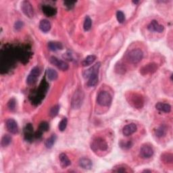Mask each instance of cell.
Returning a JSON list of instances; mask_svg holds the SVG:
<instances>
[{
  "label": "cell",
  "instance_id": "cell-1",
  "mask_svg": "<svg viewBox=\"0 0 173 173\" xmlns=\"http://www.w3.org/2000/svg\"><path fill=\"white\" fill-rule=\"evenodd\" d=\"M143 53L140 49H133L130 50L126 56V59L130 63L137 64L142 60Z\"/></svg>",
  "mask_w": 173,
  "mask_h": 173
},
{
  "label": "cell",
  "instance_id": "cell-2",
  "mask_svg": "<svg viewBox=\"0 0 173 173\" xmlns=\"http://www.w3.org/2000/svg\"><path fill=\"white\" fill-rule=\"evenodd\" d=\"M83 100V91L80 89H77L74 93L72 98V107L74 109H79L82 105Z\"/></svg>",
  "mask_w": 173,
  "mask_h": 173
},
{
  "label": "cell",
  "instance_id": "cell-3",
  "mask_svg": "<svg viewBox=\"0 0 173 173\" xmlns=\"http://www.w3.org/2000/svg\"><path fill=\"white\" fill-rule=\"evenodd\" d=\"M97 103L101 106H109L112 103V98L111 95L107 91H101L97 95Z\"/></svg>",
  "mask_w": 173,
  "mask_h": 173
},
{
  "label": "cell",
  "instance_id": "cell-4",
  "mask_svg": "<svg viewBox=\"0 0 173 173\" xmlns=\"http://www.w3.org/2000/svg\"><path fill=\"white\" fill-rule=\"evenodd\" d=\"M100 62H97L93 65V70L92 73L89 76V80L87 82V85L89 87H94L98 83V72L99 69L100 68Z\"/></svg>",
  "mask_w": 173,
  "mask_h": 173
},
{
  "label": "cell",
  "instance_id": "cell-5",
  "mask_svg": "<svg viewBox=\"0 0 173 173\" xmlns=\"http://www.w3.org/2000/svg\"><path fill=\"white\" fill-rule=\"evenodd\" d=\"M41 73L40 69L39 67L35 66L34 68L32 69L31 73L29 74V75L28 76L27 79V82L29 84H34L35 83L37 82V80L38 76H39Z\"/></svg>",
  "mask_w": 173,
  "mask_h": 173
},
{
  "label": "cell",
  "instance_id": "cell-6",
  "mask_svg": "<svg viewBox=\"0 0 173 173\" xmlns=\"http://www.w3.org/2000/svg\"><path fill=\"white\" fill-rule=\"evenodd\" d=\"M154 150L150 145H143L140 149V155L143 158H150L153 156Z\"/></svg>",
  "mask_w": 173,
  "mask_h": 173
},
{
  "label": "cell",
  "instance_id": "cell-7",
  "mask_svg": "<svg viewBox=\"0 0 173 173\" xmlns=\"http://www.w3.org/2000/svg\"><path fill=\"white\" fill-rule=\"evenodd\" d=\"M21 9H22L23 13L29 18L33 17L34 12L33 8L32 7L31 3L28 1H24L21 4Z\"/></svg>",
  "mask_w": 173,
  "mask_h": 173
},
{
  "label": "cell",
  "instance_id": "cell-8",
  "mask_svg": "<svg viewBox=\"0 0 173 173\" xmlns=\"http://www.w3.org/2000/svg\"><path fill=\"white\" fill-rule=\"evenodd\" d=\"M50 62L56 67H58L60 70H63V71H65V70L68 69V64L64 61L60 60H59L58 58L54 57V56H52V57L50 58Z\"/></svg>",
  "mask_w": 173,
  "mask_h": 173
},
{
  "label": "cell",
  "instance_id": "cell-9",
  "mask_svg": "<svg viewBox=\"0 0 173 173\" xmlns=\"http://www.w3.org/2000/svg\"><path fill=\"white\" fill-rule=\"evenodd\" d=\"M130 104H131L134 107L137 108H141L143 107V97L138 94H133L130 96Z\"/></svg>",
  "mask_w": 173,
  "mask_h": 173
},
{
  "label": "cell",
  "instance_id": "cell-10",
  "mask_svg": "<svg viewBox=\"0 0 173 173\" xmlns=\"http://www.w3.org/2000/svg\"><path fill=\"white\" fill-rule=\"evenodd\" d=\"M6 128L10 133L12 134H16L19 133V126L15 120L12 118L8 119L6 123Z\"/></svg>",
  "mask_w": 173,
  "mask_h": 173
},
{
  "label": "cell",
  "instance_id": "cell-11",
  "mask_svg": "<svg viewBox=\"0 0 173 173\" xmlns=\"http://www.w3.org/2000/svg\"><path fill=\"white\" fill-rule=\"evenodd\" d=\"M147 29L151 32H157V33H162L164 31V27L162 24H160L158 21L156 20H152L149 24V25L147 27Z\"/></svg>",
  "mask_w": 173,
  "mask_h": 173
},
{
  "label": "cell",
  "instance_id": "cell-12",
  "mask_svg": "<svg viewBox=\"0 0 173 173\" xmlns=\"http://www.w3.org/2000/svg\"><path fill=\"white\" fill-rule=\"evenodd\" d=\"M137 130V125L134 124V123H131V124H129L124 126V128L122 129V133L124 135L128 137L134 133H135Z\"/></svg>",
  "mask_w": 173,
  "mask_h": 173
},
{
  "label": "cell",
  "instance_id": "cell-13",
  "mask_svg": "<svg viewBox=\"0 0 173 173\" xmlns=\"http://www.w3.org/2000/svg\"><path fill=\"white\" fill-rule=\"evenodd\" d=\"M93 146L97 148V149L100 150L101 151H105L108 149V144L102 138H97L95 140L93 143Z\"/></svg>",
  "mask_w": 173,
  "mask_h": 173
},
{
  "label": "cell",
  "instance_id": "cell-14",
  "mask_svg": "<svg viewBox=\"0 0 173 173\" xmlns=\"http://www.w3.org/2000/svg\"><path fill=\"white\" fill-rule=\"evenodd\" d=\"M157 70V66L156 64H147L145 66H143V68L141 69V72H142L143 75H146V74H150L156 72Z\"/></svg>",
  "mask_w": 173,
  "mask_h": 173
},
{
  "label": "cell",
  "instance_id": "cell-15",
  "mask_svg": "<svg viewBox=\"0 0 173 173\" xmlns=\"http://www.w3.org/2000/svg\"><path fill=\"white\" fill-rule=\"evenodd\" d=\"M79 165L81 168L85 170H90L92 168V162L87 158H82L79 160Z\"/></svg>",
  "mask_w": 173,
  "mask_h": 173
},
{
  "label": "cell",
  "instance_id": "cell-16",
  "mask_svg": "<svg viewBox=\"0 0 173 173\" xmlns=\"http://www.w3.org/2000/svg\"><path fill=\"white\" fill-rule=\"evenodd\" d=\"M59 159L60 161V164L62 168H66L71 164V162H70L68 157L65 154L62 153L60 154Z\"/></svg>",
  "mask_w": 173,
  "mask_h": 173
},
{
  "label": "cell",
  "instance_id": "cell-17",
  "mask_svg": "<svg viewBox=\"0 0 173 173\" xmlns=\"http://www.w3.org/2000/svg\"><path fill=\"white\" fill-rule=\"evenodd\" d=\"M156 108L158 110L165 113H169L171 111V106L170 105L168 104L162 103V102H159L156 105Z\"/></svg>",
  "mask_w": 173,
  "mask_h": 173
},
{
  "label": "cell",
  "instance_id": "cell-18",
  "mask_svg": "<svg viewBox=\"0 0 173 173\" xmlns=\"http://www.w3.org/2000/svg\"><path fill=\"white\" fill-rule=\"evenodd\" d=\"M39 29L44 33H47L51 29V24L46 19L42 20L39 23Z\"/></svg>",
  "mask_w": 173,
  "mask_h": 173
},
{
  "label": "cell",
  "instance_id": "cell-19",
  "mask_svg": "<svg viewBox=\"0 0 173 173\" xmlns=\"http://www.w3.org/2000/svg\"><path fill=\"white\" fill-rule=\"evenodd\" d=\"M63 47L62 44L60 42L56 41H50L48 43V48L49 50L56 51L59 49H62Z\"/></svg>",
  "mask_w": 173,
  "mask_h": 173
},
{
  "label": "cell",
  "instance_id": "cell-20",
  "mask_svg": "<svg viewBox=\"0 0 173 173\" xmlns=\"http://www.w3.org/2000/svg\"><path fill=\"white\" fill-rule=\"evenodd\" d=\"M43 12L48 16H52L56 14V10L50 6H43L42 7Z\"/></svg>",
  "mask_w": 173,
  "mask_h": 173
},
{
  "label": "cell",
  "instance_id": "cell-21",
  "mask_svg": "<svg viewBox=\"0 0 173 173\" xmlns=\"http://www.w3.org/2000/svg\"><path fill=\"white\" fill-rule=\"evenodd\" d=\"M46 73L48 79L50 80H55L58 79V74L54 69L51 68H48L46 70Z\"/></svg>",
  "mask_w": 173,
  "mask_h": 173
},
{
  "label": "cell",
  "instance_id": "cell-22",
  "mask_svg": "<svg viewBox=\"0 0 173 173\" xmlns=\"http://www.w3.org/2000/svg\"><path fill=\"white\" fill-rule=\"evenodd\" d=\"M95 60H96V56L94 55H90L88 56L87 58H84L83 60V61L82 62V65L83 66H87L91 65V64H93Z\"/></svg>",
  "mask_w": 173,
  "mask_h": 173
},
{
  "label": "cell",
  "instance_id": "cell-23",
  "mask_svg": "<svg viewBox=\"0 0 173 173\" xmlns=\"http://www.w3.org/2000/svg\"><path fill=\"white\" fill-rule=\"evenodd\" d=\"M56 138H57V137H56V135H52L50 137H49V138L47 139L45 142V146H46V147L51 148L53 147V146H54V144L56 140Z\"/></svg>",
  "mask_w": 173,
  "mask_h": 173
},
{
  "label": "cell",
  "instance_id": "cell-24",
  "mask_svg": "<svg viewBox=\"0 0 173 173\" xmlns=\"http://www.w3.org/2000/svg\"><path fill=\"white\" fill-rule=\"evenodd\" d=\"M162 160L164 163L171 164L173 162V156L171 154H164L162 156Z\"/></svg>",
  "mask_w": 173,
  "mask_h": 173
},
{
  "label": "cell",
  "instance_id": "cell-25",
  "mask_svg": "<svg viewBox=\"0 0 173 173\" xmlns=\"http://www.w3.org/2000/svg\"><path fill=\"white\" fill-rule=\"evenodd\" d=\"M91 25H92V21H91V19H90L89 16H86L85 19H84V31H89L91 28Z\"/></svg>",
  "mask_w": 173,
  "mask_h": 173
},
{
  "label": "cell",
  "instance_id": "cell-26",
  "mask_svg": "<svg viewBox=\"0 0 173 173\" xmlns=\"http://www.w3.org/2000/svg\"><path fill=\"white\" fill-rule=\"evenodd\" d=\"M12 142V137L9 135H3L2 139V146L3 147H6L11 143Z\"/></svg>",
  "mask_w": 173,
  "mask_h": 173
},
{
  "label": "cell",
  "instance_id": "cell-27",
  "mask_svg": "<svg viewBox=\"0 0 173 173\" xmlns=\"http://www.w3.org/2000/svg\"><path fill=\"white\" fill-rule=\"evenodd\" d=\"M167 134V129L164 126H161L156 130V135L158 137H164Z\"/></svg>",
  "mask_w": 173,
  "mask_h": 173
},
{
  "label": "cell",
  "instance_id": "cell-28",
  "mask_svg": "<svg viewBox=\"0 0 173 173\" xmlns=\"http://www.w3.org/2000/svg\"><path fill=\"white\" fill-rule=\"evenodd\" d=\"M60 110V106L58 105H56L54 106H53L50 110H49V116L51 117H55L56 116H57Z\"/></svg>",
  "mask_w": 173,
  "mask_h": 173
},
{
  "label": "cell",
  "instance_id": "cell-29",
  "mask_svg": "<svg viewBox=\"0 0 173 173\" xmlns=\"http://www.w3.org/2000/svg\"><path fill=\"white\" fill-rule=\"evenodd\" d=\"M67 123H68V120H67L66 118H64L60 121V122L59 123L58 128L60 131H64V130L66 129L67 126Z\"/></svg>",
  "mask_w": 173,
  "mask_h": 173
},
{
  "label": "cell",
  "instance_id": "cell-30",
  "mask_svg": "<svg viewBox=\"0 0 173 173\" xmlns=\"http://www.w3.org/2000/svg\"><path fill=\"white\" fill-rule=\"evenodd\" d=\"M116 18H117V20L120 23H122L124 22L125 20V16L122 11H118L116 12Z\"/></svg>",
  "mask_w": 173,
  "mask_h": 173
},
{
  "label": "cell",
  "instance_id": "cell-31",
  "mask_svg": "<svg viewBox=\"0 0 173 173\" xmlns=\"http://www.w3.org/2000/svg\"><path fill=\"white\" fill-rule=\"evenodd\" d=\"M49 129V125L47 122H42L39 125V130L42 133L47 131Z\"/></svg>",
  "mask_w": 173,
  "mask_h": 173
},
{
  "label": "cell",
  "instance_id": "cell-32",
  "mask_svg": "<svg viewBox=\"0 0 173 173\" xmlns=\"http://www.w3.org/2000/svg\"><path fill=\"white\" fill-rule=\"evenodd\" d=\"M8 106L10 110L12 111L14 110L16 107V101L14 99H11V100L9 101L8 104Z\"/></svg>",
  "mask_w": 173,
  "mask_h": 173
},
{
  "label": "cell",
  "instance_id": "cell-33",
  "mask_svg": "<svg viewBox=\"0 0 173 173\" xmlns=\"http://www.w3.org/2000/svg\"><path fill=\"white\" fill-rule=\"evenodd\" d=\"M24 25V24L23 23V21H17V22H16L15 23V25H14V28H15V29L16 30H20L21 29L23 28Z\"/></svg>",
  "mask_w": 173,
  "mask_h": 173
},
{
  "label": "cell",
  "instance_id": "cell-34",
  "mask_svg": "<svg viewBox=\"0 0 173 173\" xmlns=\"http://www.w3.org/2000/svg\"><path fill=\"white\" fill-rule=\"evenodd\" d=\"M75 3H76V2H75V1H66V2H64V5L66 7H68L69 9H71L74 7V5H75Z\"/></svg>",
  "mask_w": 173,
  "mask_h": 173
},
{
  "label": "cell",
  "instance_id": "cell-35",
  "mask_svg": "<svg viewBox=\"0 0 173 173\" xmlns=\"http://www.w3.org/2000/svg\"><path fill=\"white\" fill-rule=\"evenodd\" d=\"M113 171H114V172H127L128 171L126 170V168L125 167H119L118 168H116V169H114V170H113Z\"/></svg>",
  "mask_w": 173,
  "mask_h": 173
}]
</instances>
